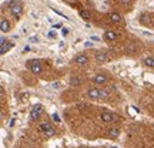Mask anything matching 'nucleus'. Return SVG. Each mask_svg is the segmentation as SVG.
<instances>
[{"label": "nucleus", "mask_w": 154, "mask_h": 148, "mask_svg": "<svg viewBox=\"0 0 154 148\" xmlns=\"http://www.w3.org/2000/svg\"><path fill=\"white\" fill-rule=\"evenodd\" d=\"M87 97L91 100H97V98H107L110 97V93L104 90V88H97V87H91L87 90Z\"/></svg>", "instance_id": "obj_1"}, {"label": "nucleus", "mask_w": 154, "mask_h": 148, "mask_svg": "<svg viewBox=\"0 0 154 148\" xmlns=\"http://www.w3.org/2000/svg\"><path fill=\"white\" fill-rule=\"evenodd\" d=\"M100 120L103 121V122H107V124H111V122H114V121L120 120V117L114 113H110V111H103L101 114H100Z\"/></svg>", "instance_id": "obj_2"}, {"label": "nucleus", "mask_w": 154, "mask_h": 148, "mask_svg": "<svg viewBox=\"0 0 154 148\" xmlns=\"http://www.w3.org/2000/svg\"><path fill=\"white\" fill-rule=\"evenodd\" d=\"M38 130L42 132H44L47 137H54L56 135L54 128H53V125H51L50 122H42V124L38 125Z\"/></svg>", "instance_id": "obj_3"}, {"label": "nucleus", "mask_w": 154, "mask_h": 148, "mask_svg": "<svg viewBox=\"0 0 154 148\" xmlns=\"http://www.w3.org/2000/svg\"><path fill=\"white\" fill-rule=\"evenodd\" d=\"M10 13L16 17V19H19V17L23 14V5L19 3V2H13L10 6Z\"/></svg>", "instance_id": "obj_4"}, {"label": "nucleus", "mask_w": 154, "mask_h": 148, "mask_svg": "<svg viewBox=\"0 0 154 148\" xmlns=\"http://www.w3.org/2000/svg\"><path fill=\"white\" fill-rule=\"evenodd\" d=\"M29 64V68H30V70H32V73H33V74H40V73H42V70H43V68H42V61L40 60H30V61H27Z\"/></svg>", "instance_id": "obj_5"}, {"label": "nucleus", "mask_w": 154, "mask_h": 148, "mask_svg": "<svg viewBox=\"0 0 154 148\" xmlns=\"http://www.w3.org/2000/svg\"><path fill=\"white\" fill-rule=\"evenodd\" d=\"M91 81L94 83V84H97V86H103V84H106L107 83V77L104 76V74H94L93 77H91Z\"/></svg>", "instance_id": "obj_6"}, {"label": "nucleus", "mask_w": 154, "mask_h": 148, "mask_svg": "<svg viewBox=\"0 0 154 148\" xmlns=\"http://www.w3.org/2000/svg\"><path fill=\"white\" fill-rule=\"evenodd\" d=\"M88 61H90V59L87 54H79L74 57V63L79 66H86V64H88Z\"/></svg>", "instance_id": "obj_7"}, {"label": "nucleus", "mask_w": 154, "mask_h": 148, "mask_svg": "<svg viewBox=\"0 0 154 148\" xmlns=\"http://www.w3.org/2000/svg\"><path fill=\"white\" fill-rule=\"evenodd\" d=\"M109 59H110V57H109V54H107L106 51H97V53H96V60L99 61V63H106Z\"/></svg>", "instance_id": "obj_8"}, {"label": "nucleus", "mask_w": 154, "mask_h": 148, "mask_svg": "<svg viewBox=\"0 0 154 148\" xmlns=\"http://www.w3.org/2000/svg\"><path fill=\"white\" fill-rule=\"evenodd\" d=\"M107 134H109V137L111 140H116V138H119V135H120V130L117 127H111V128L107 130Z\"/></svg>", "instance_id": "obj_9"}, {"label": "nucleus", "mask_w": 154, "mask_h": 148, "mask_svg": "<svg viewBox=\"0 0 154 148\" xmlns=\"http://www.w3.org/2000/svg\"><path fill=\"white\" fill-rule=\"evenodd\" d=\"M103 38H104L106 41H114V40H117V34L114 32H111V30H107L103 34Z\"/></svg>", "instance_id": "obj_10"}, {"label": "nucleus", "mask_w": 154, "mask_h": 148, "mask_svg": "<svg viewBox=\"0 0 154 148\" xmlns=\"http://www.w3.org/2000/svg\"><path fill=\"white\" fill-rule=\"evenodd\" d=\"M0 30H2V33L10 32V23L7 22V19H2V22H0Z\"/></svg>", "instance_id": "obj_11"}, {"label": "nucleus", "mask_w": 154, "mask_h": 148, "mask_svg": "<svg viewBox=\"0 0 154 148\" xmlns=\"http://www.w3.org/2000/svg\"><path fill=\"white\" fill-rule=\"evenodd\" d=\"M110 22L113 23H121L123 22V16H121L120 13H117V11H113V13H110Z\"/></svg>", "instance_id": "obj_12"}, {"label": "nucleus", "mask_w": 154, "mask_h": 148, "mask_svg": "<svg viewBox=\"0 0 154 148\" xmlns=\"http://www.w3.org/2000/svg\"><path fill=\"white\" fill-rule=\"evenodd\" d=\"M13 46H14L13 43H7V41H6L5 44H2V46H0V53H2V54H6L9 50L13 49Z\"/></svg>", "instance_id": "obj_13"}, {"label": "nucleus", "mask_w": 154, "mask_h": 148, "mask_svg": "<svg viewBox=\"0 0 154 148\" xmlns=\"http://www.w3.org/2000/svg\"><path fill=\"white\" fill-rule=\"evenodd\" d=\"M144 66L146 67H150V68H154V57H144Z\"/></svg>", "instance_id": "obj_14"}, {"label": "nucleus", "mask_w": 154, "mask_h": 148, "mask_svg": "<svg viewBox=\"0 0 154 148\" xmlns=\"http://www.w3.org/2000/svg\"><path fill=\"white\" fill-rule=\"evenodd\" d=\"M40 113H37V111L32 110L30 111V114H29V118H30V121H38V118H40Z\"/></svg>", "instance_id": "obj_15"}, {"label": "nucleus", "mask_w": 154, "mask_h": 148, "mask_svg": "<svg viewBox=\"0 0 154 148\" xmlns=\"http://www.w3.org/2000/svg\"><path fill=\"white\" fill-rule=\"evenodd\" d=\"M79 13H80V17H82L83 20H86V22H87V20H90V11H88V10H86V9H82V10L79 11Z\"/></svg>", "instance_id": "obj_16"}, {"label": "nucleus", "mask_w": 154, "mask_h": 148, "mask_svg": "<svg viewBox=\"0 0 154 148\" xmlns=\"http://www.w3.org/2000/svg\"><path fill=\"white\" fill-rule=\"evenodd\" d=\"M140 23H141V24H144V26H150V20H149V16H147V14H141V16H140Z\"/></svg>", "instance_id": "obj_17"}, {"label": "nucleus", "mask_w": 154, "mask_h": 148, "mask_svg": "<svg viewBox=\"0 0 154 148\" xmlns=\"http://www.w3.org/2000/svg\"><path fill=\"white\" fill-rule=\"evenodd\" d=\"M82 84V80L79 77H72L70 78V86H80Z\"/></svg>", "instance_id": "obj_18"}, {"label": "nucleus", "mask_w": 154, "mask_h": 148, "mask_svg": "<svg viewBox=\"0 0 154 148\" xmlns=\"http://www.w3.org/2000/svg\"><path fill=\"white\" fill-rule=\"evenodd\" d=\"M32 110L37 111V113H40V114H42V113H43V105H42V104H34Z\"/></svg>", "instance_id": "obj_19"}, {"label": "nucleus", "mask_w": 154, "mask_h": 148, "mask_svg": "<svg viewBox=\"0 0 154 148\" xmlns=\"http://www.w3.org/2000/svg\"><path fill=\"white\" fill-rule=\"evenodd\" d=\"M120 3L121 5H124V6H128V5H131L133 3V0H120Z\"/></svg>", "instance_id": "obj_20"}, {"label": "nucleus", "mask_w": 154, "mask_h": 148, "mask_svg": "<svg viewBox=\"0 0 154 148\" xmlns=\"http://www.w3.org/2000/svg\"><path fill=\"white\" fill-rule=\"evenodd\" d=\"M61 34H63V36H67V34H69V30H67V27L61 29Z\"/></svg>", "instance_id": "obj_21"}, {"label": "nucleus", "mask_w": 154, "mask_h": 148, "mask_svg": "<svg viewBox=\"0 0 154 148\" xmlns=\"http://www.w3.org/2000/svg\"><path fill=\"white\" fill-rule=\"evenodd\" d=\"M36 41H37V37H30V43H36Z\"/></svg>", "instance_id": "obj_22"}, {"label": "nucleus", "mask_w": 154, "mask_h": 148, "mask_svg": "<svg viewBox=\"0 0 154 148\" xmlns=\"http://www.w3.org/2000/svg\"><path fill=\"white\" fill-rule=\"evenodd\" d=\"M91 40H93V41H99V37H96V36H93V37H91Z\"/></svg>", "instance_id": "obj_23"}, {"label": "nucleus", "mask_w": 154, "mask_h": 148, "mask_svg": "<svg viewBox=\"0 0 154 148\" xmlns=\"http://www.w3.org/2000/svg\"><path fill=\"white\" fill-rule=\"evenodd\" d=\"M80 148H86V147H80Z\"/></svg>", "instance_id": "obj_24"}]
</instances>
